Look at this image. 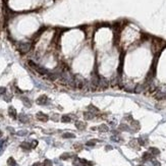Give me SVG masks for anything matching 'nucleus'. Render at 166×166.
Returning a JSON list of instances; mask_svg holds the SVG:
<instances>
[{
  "label": "nucleus",
  "instance_id": "obj_1",
  "mask_svg": "<svg viewBox=\"0 0 166 166\" xmlns=\"http://www.w3.org/2000/svg\"><path fill=\"white\" fill-rule=\"evenodd\" d=\"M73 82H75V87L79 89V90L84 89V87L87 86V83H86V81L82 78V76H79V75H75V79H73Z\"/></svg>",
  "mask_w": 166,
  "mask_h": 166
},
{
  "label": "nucleus",
  "instance_id": "obj_2",
  "mask_svg": "<svg viewBox=\"0 0 166 166\" xmlns=\"http://www.w3.org/2000/svg\"><path fill=\"white\" fill-rule=\"evenodd\" d=\"M109 81L105 78H100L99 79V84H98V87H99L100 90H106L109 87Z\"/></svg>",
  "mask_w": 166,
  "mask_h": 166
},
{
  "label": "nucleus",
  "instance_id": "obj_3",
  "mask_svg": "<svg viewBox=\"0 0 166 166\" xmlns=\"http://www.w3.org/2000/svg\"><path fill=\"white\" fill-rule=\"evenodd\" d=\"M30 49H31V43H23V44H20V47H18V50L23 54L28 53V52L30 51Z\"/></svg>",
  "mask_w": 166,
  "mask_h": 166
},
{
  "label": "nucleus",
  "instance_id": "obj_4",
  "mask_svg": "<svg viewBox=\"0 0 166 166\" xmlns=\"http://www.w3.org/2000/svg\"><path fill=\"white\" fill-rule=\"evenodd\" d=\"M36 117H37V119H38V120L43 121V122H46V121H47L48 119H49L48 115L44 114L43 112H38V113H37V115H36Z\"/></svg>",
  "mask_w": 166,
  "mask_h": 166
},
{
  "label": "nucleus",
  "instance_id": "obj_5",
  "mask_svg": "<svg viewBox=\"0 0 166 166\" xmlns=\"http://www.w3.org/2000/svg\"><path fill=\"white\" fill-rule=\"evenodd\" d=\"M48 101V97L46 96V95H41L38 99H37V104H39V105H44V104L47 103Z\"/></svg>",
  "mask_w": 166,
  "mask_h": 166
},
{
  "label": "nucleus",
  "instance_id": "obj_6",
  "mask_svg": "<svg viewBox=\"0 0 166 166\" xmlns=\"http://www.w3.org/2000/svg\"><path fill=\"white\" fill-rule=\"evenodd\" d=\"M75 126H76V128L78 130H84L86 127H87V124H86V122H84V121H81V120H78L75 122Z\"/></svg>",
  "mask_w": 166,
  "mask_h": 166
},
{
  "label": "nucleus",
  "instance_id": "obj_7",
  "mask_svg": "<svg viewBox=\"0 0 166 166\" xmlns=\"http://www.w3.org/2000/svg\"><path fill=\"white\" fill-rule=\"evenodd\" d=\"M8 114H9V116H10L11 118L15 119V118H16V110H15L12 106H10L8 108Z\"/></svg>",
  "mask_w": 166,
  "mask_h": 166
},
{
  "label": "nucleus",
  "instance_id": "obj_8",
  "mask_svg": "<svg viewBox=\"0 0 166 166\" xmlns=\"http://www.w3.org/2000/svg\"><path fill=\"white\" fill-rule=\"evenodd\" d=\"M84 117H85V119H87V120H91V119H93L95 117V114L91 111H87L84 113Z\"/></svg>",
  "mask_w": 166,
  "mask_h": 166
},
{
  "label": "nucleus",
  "instance_id": "obj_9",
  "mask_svg": "<svg viewBox=\"0 0 166 166\" xmlns=\"http://www.w3.org/2000/svg\"><path fill=\"white\" fill-rule=\"evenodd\" d=\"M79 163H81L83 166H93V165H94L93 162L88 161V160H86V159H79Z\"/></svg>",
  "mask_w": 166,
  "mask_h": 166
},
{
  "label": "nucleus",
  "instance_id": "obj_10",
  "mask_svg": "<svg viewBox=\"0 0 166 166\" xmlns=\"http://www.w3.org/2000/svg\"><path fill=\"white\" fill-rule=\"evenodd\" d=\"M153 159V155L150 152H145L143 154V160L148 161V160H152Z\"/></svg>",
  "mask_w": 166,
  "mask_h": 166
},
{
  "label": "nucleus",
  "instance_id": "obj_11",
  "mask_svg": "<svg viewBox=\"0 0 166 166\" xmlns=\"http://www.w3.org/2000/svg\"><path fill=\"white\" fill-rule=\"evenodd\" d=\"M130 146L131 147V148H134V149H140V147H139V143H138V140H131L130 142Z\"/></svg>",
  "mask_w": 166,
  "mask_h": 166
},
{
  "label": "nucleus",
  "instance_id": "obj_12",
  "mask_svg": "<svg viewBox=\"0 0 166 166\" xmlns=\"http://www.w3.org/2000/svg\"><path fill=\"white\" fill-rule=\"evenodd\" d=\"M61 121L64 122V123H68V122L71 121V118H70L69 115H62V117H61Z\"/></svg>",
  "mask_w": 166,
  "mask_h": 166
},
{
  "label": "nucleus",
  "instance_id": "obj_13",
  "mask_svg": "<svg viewBox=\"0 0 166 166\" xmlns=\"http://www.w3.org/2000/svg\"><path fill=\"white\" fill-rule=\"evenodd\" d=\"M18 118H20V120L21 122H24V123H27V122L29 121V117H28L26 114H20Z\"/></svg>",
  "mask_w": 166,
  "mask_h": 166
},
{
  "label": "nucleus",
  "instance_id": "obj_14",
  "mask_svg": "<svg viewBox=\"0 0 166 166\" xmlns=\"http://www.w3.org/2000/svg\"><path fill=\"white\" fill-rule=\"evenodd\" d=\"M88 110H89V111H91V112H93L94 114H95V113H98V112H99V109H98L97 107H95L94 105H92V104L88 106Z\"/></svg>",
  "mask_w": 166,
  "mask_h": 166
},
{
  "label": "nucleus",
  "instance_id": "obj_15",
  "mask_svg": "<svg viewBox=\"0 0 166 166\" xmlns=\"http://www.w3.org/2000/svg\"><path fill=\"white\" fill-rule=\"evenodd\" d=\"M150 153H151L152 155H159L160 154V151H159V149L157 148H154V147H151V148L149 149Z\"/></svg>",
  "mask_w": 166,
  "mask_h": 166
},
{
  "label": "nucleus",
  "instance_id": "obj_16",
  "mask_svg": "<svg viewBox=\"0 0 166 166\" xmlns=\"http://www.w3.org/2000/svg\"><path fill=\"white\" fill-rule=\"evenodd\" d=\"M21 99V101L24 102V106H27V107H31V101L28 99L27 97H21L20 98Z\"/></svg>",
  "mask_w": 166,
  "mask_h": 166
},
{
  "label": "nucleus",
  "instance_id": "obj_17",
  "mask_svg": "<svg viewBox=\"0 0 166 166\" xmlns=\"http://www.w3.org/2000/svg\"><path fill=\"white\" fill-rule=\"evenodd\" d=\"M98 130H99L100 131H102V133H106V131L109 130V128H108V126H107L106 124H101L100 126L98 127Z\"/></svg>",
  "mask_w": 166,
  "mask_h": 166
},
{
  "label": "nucleus",
  "instance_id": "obj_18",
  "mask_svg": "<svg viewBox=\"0 0 166 166\" xmlns=\"http://www.w3.org/2000/svg\"><path fill=\"white\" fill-rule=\"evenodd\" d=\"M75 136L73 134H71V133H65V134H62V138L63 139H73Z\"/></svg>",
  "mask_w": 166,
  "mask_h": 166
},
{
  "label": "nucleus",
  "instance_id": "obj_19",
  "mask_svg": "<svg viewBox=\"0 0 166 166\" xmlns=\"http://www.w3.org/2000/svg\"><path fill=\"white\" fill-rule=\"evenodd\" d=\"M20 147H21L23 149H24V150H30L31 148H32V146H31L29 143H27V142L21 143V144H20Z\"/></svg>",
  "mask_w": 166,
  "mask_h": 166
},
{
  "label": "nucleus",
  "instance_id": "obj_20",
  "mask_svg": "<svg viewBox=\"0 0 166 166\" xmlns=\"http://www.w3.org/2000/svg\"><path fill=\"white\" fill-rule=\"evenodd\" d=\"M73 148H75V151L79 152V151H82V150H83V145L81 143H75V145H73Z\"/></svg>",
  "mask_w": 166,
  "mask_h": 166
},
{
  "label": "nucleus",
  "instance_id": "obj_21",
  "mask_svg": "<svg viewBox=\"0 0 166 166\" xmlns=\"http://www.w3.org/2000/svg\"><path fill=\"white\" fill-rule=\"evenodd\" d=\"M144 89H145V86L144 85H138L137 87L134 88V92H136V93H141Z\"/></svg>",
  "mask_w": 166,
  "mask_h": 166
},
{
  "label": "nucleus",
  "instance_id": "obj_22",
  "mask_svg": "<svg viewBox=\"0 0 166 166\" xmlns=\"http://www.w3.org/2000/svg\"><path fill=\"white\" fill-rule=\"evenodd\" d=\"M7 164L9 166H15L16 165V162H15V160L13 158L10 157V158H8V160H7Z\"/></svg>",
  "mask_w": 166,
  "mask_h": 166
},
{
  "label": "nucleus",
  "instance_id": "obj_23",
  "mask_svg": "<svg viewBox=\"0 0 166 166\" xmlns=\"http://www.w3.org/2000/svg\"><path fill=\"white\" fill-rule=\"evenodd\" d=\"M131 125H133V126H134V130H140V123H139V122H138V121H131Z\"/></svg>",
  "mask_w": 166,
  "mask_h": 166
},
{
  "label": "nucleus",
  "instance_id": "obj_24",
  "mask_svg": "<svg viewBox=\"0 0 166 166\" xmlns=\"http://www.w3.org/2000/svg\"><path fill=\"white\" fill-rule=\"evenodd\" d=\"M71 157V155L69 154V153H64V154H62L60 156V159L61 160H67L68 158H70Z\"/></svg>",
  "mask_w": 166,
  "mask_h": 166
},
{
  "label": "nucleus",
  "instance_id": "obj_25",
  "mask_svg": "<svg viewBox=\"0 0 166 166\" xmlns=\"http://www.w3.org/2000/svg\"><path fill=\"white\" fill-rule=\"evenodd\" d=\"M163 97H164V94L161 93V92H157V93H156V95H155V98H156L157 100H160V99H162Z\"/></svg>",
  "mask_w": 166,
  "mask_h": 166
},
{
  "label": "nucleus",
  "instance_id": "obj_26",
  "mask_svg": "<svg viewBox=\"0 0 166 166\" xmlns=\"http://www.w3.org/2000/svg\"><path fill=\"white\" fill-rule=\"evenodd\" d=\"M43 166H52L51 160H49V159H46V160L44 161V163H43Z\"/></svg>",
  "mask_w": 166,
  "mask_h": 166
},
{
  "label": "nucleus",
  "instance_id": "obj_27",
  "mask_svg": "<svg viewBox=\"0 0 166 166\" xmlns=\"http://www.w3.org/2000/svg\"><path fill=\"white\" fill-rule=\"evenodd\" d=\"M119 130H128V126L126 124H120L119 125Z\"/></svg>",
  "mask_w": 166,
  "mask_h": 166
},
{
  "label": "nucleus",
  "instance_id": "obj_28",
  "mask_svg": "<svg viewBox=\"0 0 166 166\" xmlns=\"http://www.w3.org/2000/svg\"><path fill=\"white\" fill-rule=\"evenodd\" d=\"M96 143H97V141L96 140H92V141H89V142H87V146H95L96 145Z\"/></svg>",
  "mask_w": 166,
  "mask_h": 166
},
{
  "label": "nucleus",
  "instance_id": "obj_29",
  "mask_svg": "<svg viewBox=\"0 0 166 166\" xmlns=\"http://www.w3.org/2000/svg\"><path fill=\"white\" fill-rule=\"evenodd\" d=\"M138 143H139V145L140 146H145L146 145V143H145V141H144L142 138H139V139H138Z\"/></svg>",
  "mask_w": 166,
  "mask_h": 166
},
{
  "label": "nucleus",
  "instance_id": "obj_30",
  "mask_svg": "<svg viewBox=\"0 0 166 166\" xmlns=\"http://www.w3.org/2000/svg\"><path fill=\"white\" fill-rule=\"evenodd\" d=\"M152 162H153V165H154V166H161L160 162H159V161H157V160H153Z\"/></svg>",
  "mask_w": 166,
  "mask_h": 166
},
{
  "label": "nucleus",
  "instance_id": "obj_31",
  "mask_svg": "<svg viewBox=\"0 0 166 166\" xmlns=\"http://www.w3.org/2000/svg\"><path fill=\"white\" fill-rule=\"evenodd\" d=\"M5 92H6V89L5 88H3V87L0 88V95H3Z\"/></svg>",
  "mask_w": 166,
  "mask_h": 166
},
{
  "label": "nucleus",
  "instance_id": "obj_32",
  "mask_svg": "<svg viewBox=\"0 0 166 166\" xmlns=\"http://www.w3.org/2000/svg\"><path fill=\"white\" fill-rule=\"evenodd\" d=\"M18 136H24V134H27V131L26 130H23V131H18L17 133Z\"/></svg>",
  "mask_w": 166,
  "mask_h": 166
},
{
  "label": "nucleus",
  "instance_id": "obj_33",
  "mask_svg": "<svg viewBox=\"0 0 166 166\" xmlns=\"http://www.w3.org/2000/svg\"><path fill=\"white\" fill-rule=\"evenodd\" d=\"M37 145H38V142H37V141H33V142H32V145H31V146H32V148H35Z\"/></svg>",
  "mask_w": 166,
  "mask_h": 166
},
{
  "label": "nucleus",
  "instance_id": "obj_34",
  "mask_svg": "<svg viewBox=\"0 0 166 166\" xmlns=\"http://www.w3.org/2000/svg\"><path fill=\"white\" fill-rule=\"evenodd\" d=\"M10 98H11V95H9V96H6V97L4 96V100L8 102V101H10Z\"/></svg>",
  "mask_w": 166,
  "mask_h": 166
},
{
  "label": "nucleus",
  "instance_id": "obj_35",
  "mask_svg": "<svg viewBox=\"0 0 166 166\" xmlns=\"http://www.w3.org/2000/svg\"><path fill=\"white\" fill-rule=\"evenodd\" d=\"M33 166H43L42 163H40V162H36V163H34Z\"/></svg>",
  "mask_w": 166,
  "mask_h": 166
},
{
  "label": "nucleus",
  "instance_id": "obj_36",
  "mask_svg": "<svg viewBox=\"0 0 166 166\" xmlns=\"http://www.w3.org/2000/svg\"><path fill=\"white\" fill-rule=\"evenodd\" d=\"M52 118H53V120H55V121H56V120H57V115H54V116H53V117H52Z\"/></svg>",
  "mask_w": 166,
  "mask_h": 166
},
{
  "label": "nucleus",
  "instance_id": "obj_37",
  "mask_svg": "<svg viewBox=\"0 0 166 166\" xmlns=\"http://www.w3.org/2000/svg\"><path fill=\"white\" fill-rule=\"evenodd\" d=\"M107 150H110V149H112V147H110V146H107V148H106Z\"/></svg>",
  "mask_w": 166,
  "mask_h": 166
},
{
  "label": "nucleus",
  "instance_id": "obj_38",
  "mask_svg": "<svg viewBox=\"0 0 166 166\" xmlns=\"http://www.w3.org/2000/svg\"><path fill=\"white\" fill-rule=\"evenodd\" d=\"M1 136H2V131L0 130V138H1Z\"/></svg>",
  "mask_w": 166,
  "mask_h": 166
},
{
  "label": "nucleus",
  "instance_id": "obj_39",
  "mask_svg": "<svg viewBox=\"0 0 166 166\" xmlns=\"http://www.w3.org/2000/svg\"><path fill=\"white\" fill-rule=\"evenodd\" d=\"M139 166H144V165H139Z\"/></svg>",
  "mask_w": 166,
  "mask_h": 166
}]
</instances>
